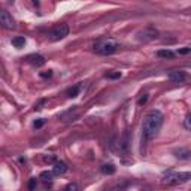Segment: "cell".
I'll use <instances>...</instances> for the list:
<instances>
[{"instance_id":"13","label":"cell","mask_w":191,"mask_h":191,"mask_svg":"<svg viewBox=\"0 0 191 191\" xmlns=\"http://www.w3.org/2000/svg\"><path fill=\"white\" fill-rule=\"evenodd\" d=\"M157 57H160V58H173L175 57V54H173L170 49H160V51H157Z\"/></svg>"},{"instance_id":"19","label":"cell","mask_w":191,"mask_h":191,"mask_svg":"<svg viewBox=\"0 0 191 191\" xmlns=\"http://www.w3.org/2000/svg\"><path fill=\"white\" fill-rule=\"evenodd\" d=\"M43 160H45V163H52V164H54V163L57 161V157H55V155H45Z\"/></svg>"},{"instance_id":"5","label":"cell","mask_w":191,"mask_h":191,"mask_svg":"<svg viewBox=\"0 0 191 191\" xmlns=\"http://www.w3.org/2000/svg\"><path fill=\"white\" fill-rule=\"evenodd\" d=\"M0 24H2V27L3 29H14L15 27V22H14V18L9 15V12L8 10H2L0 12Z\"/></svg>"},{"instance_id":"27","label":"cell","mask_w":191,"mask_h":191,"mask_svg":"<svg viewBox=\"0 0 191 191\" xmlns=\"http://www.w3.org/2000/svg\"><path fill=\"white\" fill-rule=\"evenodd\" d=\"M9 2H14V0H9Z\"/></svg>"},{"instance_id":"8","label":"cell","mask_w":191,"mask_h":191,"mask_svg":"<svg viewBox=\"0 0 191 191\" xmlns=\"http://www.w3.org/2000/svg\"><path fill=\"white\" fill-rule=\"evenodd\" d=\"M27 61L35 67H40L45 64V58L42 57V55H39V54H31V55H29V57H27Z\"/></svg>"},{"instance_id":"20","label":"cell","mask_w":191,"mask_h":191,"mask_svg":"<svg viewBox=\"0 0 191 191\" xmlns=\"http://www.w3.org/2000/svg\"><path fill=\"white\" fill-rule=\"evenodd\" d=\"M146 102H148V94H142V96H140V99L137 100V105H139V106H143L145 103H146Z\"/></svg>"},{"instance_id":"23","label":"cell","mask_w":191,"mask_h":191,"mask_svg":"<svg viewBox=\"0 0 191 191\" xmlns=\"http://www.w3.org/2000/svg\"><path fill=\"white\" fill-rule=\"evenodd\" d=\"M39 75H40V78H51V76H52V70H45V72H40Z\"/></svg>"},{"instance_id":"21","label":"cell","mask_w":191,"mask_h":191,"mask_svg":"<svg viewBox=\"0 0 191 191\" xmlns=\"http://www.w3.org/2000/svg\"><path fill=\"white\" fill-rule=\"evenodd\" d=\"M190 52H191V48H187V47L179 48V49H178V54H181V55H185V54H190Z\"/></svg>"},{"instance_id":"25","label":"cell","mask_w":191,"mask_h":191,"mask_svg":"<svg viewBox=\"0 0 191 191\" xmlns=\"http://www.w3.org/2000/svg\"><path fill=\"white\" fill-rule=\"evenodd\" d=\"M76 188H78V187L75 185V184H69V185L66 187V190H76Z\"/></svg>"},{"instance_id":"24","label":"cell","mask_w":191,"mask_h":191,"mask_svg":"<svg viewBox=\"0 0 191 191\" xmlns=\"http://www.w3.org/2000/svg\"><path fill=\"white\" fill-rule=\"evenodd\" d=\"M35 187H36V179H31V181L29 182V188L30 190H33Z\"/></svg>"},{"instance_id":"4","label":"cell","mask_w":191,"mask_h":191,"mask_svg":"<svg viewBox=\"0 0 191 191\" xmlns=\"http://www.w3.org/2000/svg\"><path fill=\"white\" fill-rule=\"evenodd\" d=\"M69 35V26L64 24V22H61V24H57V26H54L51 31H49V39L52 40V42H57V40H61V39H64Z\"/></svg>"},{"instance_id":"9","label":"cell","mask_w":191,"mask_h":191,"mask_svg":"<svg viewBox=\"0 0 191 191\" xmlns=\"http://www.w3.org/2000/svg\"><path fill=\"white\" fill-rule=\"evenodd\" d=\"M52 172L55 173V175H63V173L67 172V164L63 161H55L54 163V167H52Z\"/></svg>"},{"instance_id":"2","label":"cell","mask_w":191,"mask_h":191,"mask_svg":"<svg viewBox=\"0 0 191 191\" xmlns=\"http://www.w3.org/2000/svg\"><path fill=\"white\" fill-rule=\"evenodd\" d=\"M120 48H121V45L115 39H109V38L99 39L93 45V49L97 54H100V55H111V54L116 52Z\"/></svg>"},{"instance_id":"14","label":"cell","mask_w":191,"mask_h":191,"mask_svg":"<svg viewBox=\"0 0 191 191\" xmlns=\"http://www.w3.org/2000/svg\"><path fill=\"white\" fill-rule=\"evenodd\" d=\"M79 91H81V85H75V87H72V88H69L66 91V94H67V97L73 99V97H76L79 94Z\"/></svg>"},{"instance_id":"7","label":"cell","mask_w":191,"mask_h":191,"mask_svg":"<svg viewBox=\"0 0 191 191\" xmlns=\"http://www.w3.org/2000/svg\"><path fill=\"white\" fill-rule=\"evenodd\" d=\"M167 76L172 82H184L185 78H187V73L184 70H172V72H169Z\"/></svg>"},{"instance_id":"6","label":"cell","mask_w":191,"mask_h":191,"mask_svg":"<svg viewBox=\"0 0 191 191\" xmlns=\"http://www.w3.org/2000/svg\"><path fill=\"white\" fill-rule=\"evenodd\" d=\"M157 30L154 29H145L142 31L137 33V40H143V42H148V40H152V39L157 38Z\"/></svg>"},{"instance_id":"10","label":"cell","mask_w":191,"mask_h":191,"mask_svg":"<svg viewBox=\"0 0 191 191\" xmlns=\"http://www.w3.org/2000/svg\"><path fill=\"white\" fill-rule=\"evenodd\" d=\"M173 154H175V157H178V158H181V160H184V158H188V157L191 155L190 149H187V148H179V149H175Z\"/></svg>"},{"instance_id":"22","label":"cell","mask_w":191,"mask_h":191,"mask_svg":"<svg viewBox=\"0 0 191 191\" xmlns=\"http://www.w3.org/2000/svg\"><path fill=\"white\" fill-rule=\"evenodd\" d=\"M45 124V120H42V118H39V120H36V121H35V128H40V127H42V125Z\"/></svg>"},{"instance_id":"11","label":"cell","mask_w":191,"mask_h":191,"mask_svg":"<svg viewBox=\"0 0 191 191\" xmlns=\"http://www.w3.org/2000/svg\"><path fill=\"white\" fill-rule=\"evenodd\" d=\"M128 133H125L121 139H120V151H123V152H127L128 151Z\"/></svg>"},{"instance_id":"15","label":"cell","mask_w":191,"mask_h":191,"mask_svg":"<svg viewBox=\"0 0 191 191\" xmlns=\"http://www.w3.org/2000/svg\"><path fill=\"white\" fill-rule=\"evenodd\" d=\"M24 43H26L24 36H17V38L12 39V45H14L15 48H22L24 47Z\"/></svg>"},{"instance_id":"18","label":"cell","mask_w":191,"mask_h":191,"mask_svg":"<svg viewBox=\"0 0 191 191\" xmlns=\"http://www.w3.org/2000/svg\"><path fill=\"white\" fill-rule=\"evenodd\" d=\"M184 125H185V128H187V130H190V132H191V112H190V114L185 115V120H184Z\"/></svg>"},{"instance_id":"26","label":"cell","mask_w":191,"mask_h":191,"mask_svg":"<svg viewBox=\"0 0 191 191\" xmlns=\"http://www.w3.org/2000/svg\"><path fill=\"white\" fill-rule=\"evenodd\" d=\"M33 2V5H36V6H39V0H31Z\"/></svg>"},{"instance_id":"3","label":"cell","mask_w":191,"mask_h":191,"mask_svg":"<svg viewBox=\"0 0 191 191\" xmlns=\"http://www.w3.org/2000/svg\"><path fill=\"white\" fill-rule=\"evenodd\" d=\"M188 179H191V172H167L163 176V182L169 184V185L181 184V182H185Z\"/></svg>"},{"instance_id":"1","label":"cell","mask_w":191,"mask_h":191,"mask_svg":"<svg viewBox=\"0 0 191 191\" xmlns=\"http://www.w3.org/2000/svg\"><path fill=\"white\" fill-rule=\"evenodd\" d=\"M164 121V116L160 111H151L143 116L142 121V134L145 139H152L160 132Z\"/></svg>"},{"instance_id":"17","label":"cell","mask_w":191,"mask_h":191,"mask_svg":"<svg viewBox=\"0 0 191 191\" xmlns=\"http://www.w3.org/2000/svg\"><path fill=\"white\" fill-rule=\"evenodd\" d=\"M54 175H55L54 172H42V173H40V178H42L43 181H51Z\"/></svg>"},{"instance_id":"12","label":"cell","mask_w":191,"mask_h":191,"mask_svg":"<svg viewBox=\"0 0 191 191\" xmlns=\"http://www.w3.org/2000/svg\"><path fill=\"white\" fill-rule=\"evenodd\" d=\"M100 170L103 175H114L116 172V167H115L114 164H103L102 167H100Z\"/></svg>"},{"instance_id":"16","label":"cell","mask_w":191,"mask_h":191,"mask_svg":"<svg viewBox=\"0 0 191 191\" xmlns=\"http://www.w3.org/2000/svg\"><path fill=\"white\" fill-rule=\"evenodd\" d=\"M108 79H118V78H121V72H116V70H111V72H108L105 75Z\"/></svg>"}]
</instances>
